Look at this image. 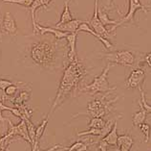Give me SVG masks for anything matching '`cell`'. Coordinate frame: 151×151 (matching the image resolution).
I'll return each instance as SVG.
<instances>
[{
    "label": "cell",
    "mask_w": 151,
    "mask_h": 151,
    "mask_svg": "<svg viewBox=\"0 0 151 151\" xmlns=\"http://www.w3.org/2000/svg\"><path fill=\"white\" fill-rule=\"evenodd\" d=\"M141 104L142 106L144 107V109L146 111V113H148V114H151V105L148 104L147 101H146V99H145V94L144 93V90H142L141 91Z\"/></svg>",
    "instance_id": "obj_27"
},
{
    "label": "cell",
    "mask_w": 151,
    "mask_h": 151,
    "mask_svg": "<svg viewBox=\"0 0 151 151\" xmlns=\"http://www.w3.org/2000/svg\"><path fill=\"white\" fill-rule=\"evenodd\" d=\"M54 0H34L33 4L30 7L31 11V17H32V22H33V32L35 34V30H37V21H35V12L37 9L41 7H47L51 2H53Z\"/></svg>",
    "instance_id": "obj_15"
},
{
    "label": "cell",
    "mask_w": 151,
    "mask_h": 151,
    "mask_svg": "<svg viewBox=\"0 0 151 151\" xmlns=\"http://www.w3.org/2000/svg\"><path fill=\"white\" fill-rule=\"evenodd\" d=\"M51 117V115H47L46 117L41 121V123L37 127V130H35V140L33 144L31 145V151H38V144H39V141H40L41 137L43 136L44 134L45 130H46V127L47 124H48L49 120Z\"/></svg>",
    "instance_id": "obj_11"
},
{
    "label": "cell",
    "mask_w": 151,
    "mask_h": 151,
    "mask_svg": "<svg viewBox=\"0 0 151 151\" xmlns=\"http://www.w3.org/2000/svg\"><path fill=\"white\" fill-rule=\"evenodd\" d=\"M82 22H84V21L81 20V19H78V18H76V19L73 18L71 21L63 23V24H60V25L54 24L52 27H53V28L58 29V30L63 31V32H68V33H75V32H77V33H78V27Z\"/></svg>",
    "instance_id": "obj_14"
},
{
    "label": "cell",
    "mask_w": 151,
    "mask_h": 151,
    "mask_svg": "<svg viewBox=\"0 0 151 151\" xmlns=\"http://www.w3.org/2000/svg\"><path fill=\"white\" fill-rule=\"evenodd\" d=\"M139 129H140V131L142 133V135H144L145 137V142H148L150 141V131H151V127L149 124H147V123H142L141 125H139Z\"/></svg>",
    "instance_id": "obj_25"
},
{
    "label": "cell",
    "mask_w": 151,
    "mask_h": 151,
    "mask_svg": "<svg viewBox=\"0 0 151 151\" xmlns=\"http://www.w3.org/2000/svg\"><path fill=\"white\" fill-rule=\"evenodd\" d=\"M37 33H39L41 35H45V34H52L55 36V39H65L67 36H68V32H63V31H60V30H58L55 28H53V27H44V26H41L40 24H38L37 23V30H35V34Z\"/></svg>",
    "instance_id": "obj_12"
},
{
    "label": "cell",
    "mask_w": 151,
    "mask_h": 151,
    "mask_svg": "<svg viewBox=\"0 0 151 151\" xmlns=\"http://www.w3.org/2000/svg\"><path fill=\"white\" fill-rule=\"evenodd\" d=\"M8 123H9V125H10L9 131H11L12 134H13L14 137L15 136H19V137H21L24 141H26L27 142H29L30 144H32L31 139L29 137V134H28V129H27L26 122L24 120H21V121L17 125H14L11 120Z\"/></svg>",
    "instance_id": "obj_9"
},
{
    "label": "cell",
    "mask_w": 151,
    "mask_h": 151,
    "mask_svg": "<svg viewBox=\"0 0 151 151\" xmlns=\"http://www.w3.org/2000/svg\"><path fill=\"white\" fill-rule=\"evenodd\" d=\"M105 1H106V6H105L104 8H106V9H107V8H108V9H109V8H110L111 6H112V2H113V0H105Z\"/></svg>",
    "instance_id": "obj_32"
},
{
    "label": "cell",
    "mask_w": 151,
    "mask_h": 151,
    "mask_svg": "<svg viewBox=\"0 0 151 151\" xmlns=\"http://www.w3.org/2000/svg\"><path fill=\"white\" fill-rule=\"evenodd\" d=\"M31 99V91L23 90L19 91V93L14 99H10L11 102L15 106V108H21L26 106L27 102Z\"/></svg>",
    "instance_id": "obj_16"
},
{
    "label": "cell",
    "mask_w": 151,
    "mask_h": 151,
    "mask_svg": "<svg viewBox=\"0 0 151 151\" xmlns=\"http://www.w3.org/2000/svg\"><path fill=\"white\" fill-rule=\"evenodd\" d=\"M106 121L102 117H90V120L87 126V129L95 128V129H102L104 127Z\"/></svg>",
    "instance_id": "obj_24"
},
{
    "label": "cell",
    "mask_w": 151,
    "mask_h": 151,
    "mask_svg": "<svg viewBox=\"0 0 151 151\" xmlns=\"http://www.w3.org/2000/svg\"><path fill=\"white\" fill-rule=\"evenodd\" d=\"M4 3H8V4H17V5H20L26 8H30L33 4L34 0H1Z\"/></svg>",
    "instance_id": "obj_26"
},
{
    "label": "cell",
    "mask_w": 151,
    "mask_h": 151,
    "mask_svg": "<svg viewBox=\"0 0 151 151\" xmlns=\"http://www.w3.org/2000/svg\"><path fill=\"white\" fill-rule=\"evenodd\" d=\"M111 66H112V63H108L104 67V69L102 70V72L94 78V80L92 83L86 85L84 87L79 90L81 93H89L91 95H95L98 93H110V91L116 90V87H112L110 86L109 81H108V73L110 71Z\"/></svg>",
    "instance_id": "obj_4"
},
{
    "label": "cell",
    "mask_w": 151,
    "mask_h": 151,
    "mask_svg": "<svg viewBox=\"0 0 151 151\" xmlns=\"http://www.w3.org/2000/svg\"><path fill=\"white\" fill-rule=\"evenodd\" d=\"M133 144H134L133 138L128 134H124L119 136L116 146L121 151H130Z\"/></svg>",
    "instance_id": "obj_17"
},
{
    "label": "cell",
    "mask_w": 151,
    "mask_h": 151,
    "mask_svg": "<svg viewBox=\"0 0 151 151\" xmlns=\"http://www.w3.org/2000/svg\"><path fill=\"white\" fill-rule=\"evenodd\" d=\"M78 32H85V33H88L90 35H93L95 38H97L99 41H100L103 45H104V47L106 49H108V50H111L114 47V45L111 43V42L109 41L108 39H105V38H103L101 37V35H99L97 34L96 32H95L91 27L89 26V24L87 23V21H84V22H82L81 25H79L78 27Z\"/></svg>",
    "instance_id": "obj_10"
},
{
    "label": "cell",
    "mask_w": 151,
    "mask_h": 151,
    "mask_svg": "<svg viewBox=\"0 0 151 151\" xmlns=\"http://www.w3.org/2000/svg\"><path fill=\"white\" fill-rule=\"evenodd\" d=\"M139 105H140V110L137 111L136 113L133 115L132 117V124L135 127H138L139 125H141L142 123H144L146 120V111L144 109V107L142 106L141 101H139Z\"/></svg>",
    "instance_id": "obj_20"
},
{
    "label": "cell",
    "mask_w": 151,
    "mask_h": 151,
    "mask_svg": "<svg viewBox=\"0 0 151 151\" xmlns=\"http://www.w3.org/2000/svg\"><path fill=\"white\" fill-rule=\"evenodd\" d=\"M109 93L106 94L101 95L93 100H91L87 104V113H78L73 117H77L79 116H87L89 117H104L107 116L112 110V105L118 101L119 96L114 98H109Z\"/></svg>",
    "instance_id": "obj_3"
},
{
    "label": "cell",
    "mask_w": 151,
    "mask_h": 151,
    "mask_svg": "<svg viewBox=\"0 0 151 151\" xmlns=\"http://www.w3.org/2000/svg\"><path fill=\"white\" fill-rule=\"evenodd\" d=\"M14 138V136L12 134L11 131H8L4 136L0 137V150H7L8 146L12 142Z\"/></svg>",
    "instance_id": "obj_23"
},
{
    "label": "cell",
    "mask_w": 151,
    "mask_h": 151,
    "mask_svg": "<svg viewBox=\"0 0 151 151\" xmlns=\"http://www.w3.org/2000/svg\"><path fill=\"white\" fill-rule=\"evenodd\" d=\"M2 29L9 35H17V25L15 22L14 17L11 13L7 12L4 15L3 23H2Z\"/></svg>",
    "instance_id": "obj_13"
},
{
    "label": "cell",
    "mask_w": 151,
    "mask_h": 151,
    "mask_svg": "<svg viewBox=\"0 0 151 151\" xmlns=\"http://www.w3.org/2000/svg\"><path fill=\"white\" fill-rule=\"evenodd\" d=\"M107 151H121V150L119 149L117 146H109L108 149H107Z\"/></svg>",
    "instance_id": "obj_31"
},
{
    "label": "cell",
    "mask_w": 151,
    "mask_h": 151,
    "mask_svg": "<svg viewBox=\"0 0 151 151\" xmlns=\"http://www.w3.org/2000/svg\"><path fill=\"white\" fill-rule=\"evenodd\" d=\"M30 55L37 65L48 69L57 61V47L49 42H37L32 45Z\"/></svg>",
    "instance_id": "obj_2"
},
{
    "label": "cell",
    "mask_w": 151,
    "mask_h": 151,
    "mask_svg": "<svg viewBox=\"0 0 151 151\" xmlns=\"http://www.w3.org/2000/svg\"><path fill=\"white\" fill-rule=\"evenodd\" d=\"M144 63L148 67H150V69H151V52L145 54V56L144 58Z\"/></svg>",
    "instance_id": "obj_30"
},
{
    "label": "cell",
    "mask_w": 151,
    "mask_h": 151,
    "mask_svg": "<svg viewBox=\"0 0 151 151\" xmlns=\"http://www.w3.org/2000/svg\"><path fill=\"white\" fill-rule=\"evenodd\" d=\"M151 10V7L144 5L141 0H129V7L127 14L121 18V20L117 22L116 25L111 27V29H108L110 34H112L113 32L116 31L118 27L125 24V23H130V24H135V14L137 13V11H142L145 14H147Z\"/></svg>",
    "instance_id": "obj_6"
},
{
    "label": "cell",
    "mask_w": 151,
    "mask_h": 151,
    "mask_svg": "<svg viewBox=\"0 0 151 151\" xmlns=\"http://www.w3.org/2000/svg\"><path fill=\"white\" fill-rule=\"evenodd\" d=\"M87 75V69L83 63L77 57H75L72 61H68L64 71H63L60 83H59L57 95L54 99L53 104L51 106L49 115H53L54 112L58 107H60L66 99L70 96V94L78 89L83 78Z\"/></svg>",
    "instance_id": "obj_1"
},
{
    "label": "cell",
    "mask_w": 151,
    "mask_h": 151,
    "mask_svg": "<svg viewBox=\"0 0 151 151\" xmlns=\"http://www.w3.org/2000/svg\"><path fill=\"white\" fill-rule=\"evenodd\" d=\"M98 17H99V19H100V21L101 22V24L104 27L108 26V25L114 26V25H116L118 22V20H113V19H111L109 18L107 12L104 11V8H103V9H100V8H99Z\"/></svg>",
    "instance_id": "obj_22"
},
{
    "label": "cell",
    "mask_w": 151,
    "mask_h": 151,
    "mask_svg": "<svg viewBox=\"0 0 151 151\" xmlns=\"http://www.w3.org/2000/svg\"><path fill=\"white\" fill-rule=\"evenodd\" d=\"M77 37H78V33L75 32V33H70L68 36L65 38L67 42H68L69 45V52H68V61H72L75 57H77Z\"/></svg>",
    "instance_id": "obj_18"
},
{
    "label": "cell",
    "mask_w": 151,
    "mask_h": 151,
    "mask_svg": "<svg viewBox=\"0 0 151 151\" xmlns=\"http://www.w3.org/2000/svg\"><path fill=\"white\" fill-rule=\"evenodd\" d=\"M17 90H18V87L17 85H11L9 86L8 88L4 90V93H5V95H7V96H14V95H15V93H17Z\"/></svg>",
    "instance_id": "obj_28"
},
{
    "label": "cell",
    "mask_w": 151,
    "mask_h": 151,
    "mask_svg": "<svg viewBox=\"0 0 151 151\" xmlns=\"http://www.w3.org/2000/svg\"><path fill=\"white\" fill-rule=\"evenodd\" d=\"M0 37H1V26H0Z\"/></svg>",
    "instance_id": "obj_33"
},
{
    "label": "cell",
    "mask_w": 151,
    "mask_h": 151,
    "mask_svg": "<svg viewBox=\"0 0 151 151\" xmlns=\"http://www.w3.org/2000/svg\"><path fill=\"white\" fill-rule=\"evenodd\" d=\"M0 151H6V150H0Z\"/></svg>",
    "instance_id": "obj_34"
},
{
    "label": "cell",
    "mask_w": 151,
    "mask_h": 151,
    "mask_svg": "<svg viewBox=\"0 0 151 151\" xmlns=\"http://www.w3.org/2000/svg\"><path fill=\"white\" fill-rule=\"evenodd\" d=\"M98 12H99V0H95V8H94V15L92 18L89 21H87V23L89 24V26L92 28L97 34L101 35V37L107 39L111 35L108 29H106V27H104L101 22L100 21L98 17Z\"/></svg>",
    "instance_id": "obj_8"
},
{
    "label": "cell",
    "mask_w": 151,
    "mask_h": 151,
    "mask_svg": "<svg viewBox=\"0 0 151 151\" xmlns=\"http://www.w3.org/2000/svg\"><path fill=\"white\" fill-rule=\"evenodd\" d=\"M118 138H119V135H118V120H117L114 123V125L112 127V129L110 130V132L107 134L105 137H103L102 140L109 146H116Z\"/></svg>",
    "instance_id": "obj_19"
},
{
    "label": "cell",
    "mask_w": 151,
    "mask_h": 151,
    "mask_svg": "<svg viewBox=\"0 0 151 151\" xmlns=\"http://www.w3.org/2000/svg\"><path fill=\"white\" fill-rule=\"evenodd\" d=\"M145 80V71L142 67L135 69L130 72L129 76L125 81L126 89L135 90L138 89L140 91L142 90V85Z\"/></svg>",
    "instance_id": "obj_7"
},
{
    "label": "cell",
    "mask_w": 151,
    "mask_h": 151,
    "mask_svg": "<svg viewBox=\"0 0 151 151\" xmlns=\"http://www.w3.org/2000/svg\"><path fill=\"white\" fill-rule=\"evenodd\" d=\"M103 59L110 63L122 66H133L136 63V56L129 50H118L101 54Z\"/></svg>",
    "instance_id": "obj_5"
},
{
    "label": "cell",
    "mask_w": 151,
    "mask_h": 151,
    "mask_svg": "<svg viewBox=\"0 0 151 151\" xmlns=\"http://www.w3.org/2000/svg\"><path fill=\"white\" fill-rule=\"evenodd\" d=\"M14 83L10 81V80H7V79H0V90H5L8 87L11 86V85H13Z\"/></svg>",
    "instance_id": "obj_29"
},
{
    "label": "cell",
    "mask_w": 151,
    "mask_h": 151,
    "mask_svg": "<svg viewBox=\"0 0 151 151\" xmlns=\"http://www.w3.org/2000/svg\"><path fill=\"white\" fill-rule=\"evenodd\" d=\"M71 0H65L64 2V8H63V12L60 15V19L58 23H55V25H60L63 23H66L68 21H71L73 19L72 14H71L70 8H69V4H70Z\"/></svg>",
    "instance_id": "obj_21"
}]
</instances>
